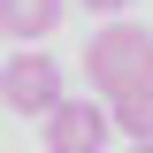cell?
<instances>
[{
    "mask_svg": "<svg viewBox=\"0 0 153 153\" xmlns=\"http://www.w3.org/2000/svg\"><path fill=\"white\" fill-rule=\"evenodd\" d=\"M107 123H115L123 138H153V76H146V84H130L123 100H107Z\"/></svg>",
    "mask_w": 153,
    "mask_h": 153,
    "instance_id": "cell-5",
    "label": "cell"
},
{
    "mask_svg": "<svg viewBox=\"0 0 153 153\" xmlns=\"http://www.w3.org/2000/svg\"><path fill=\"white\" fill-rule=\"evenodd\" d=\"M130 153H153V138H130Z\"/></svg>",
    "mask_w": 153,
    "mask_h": 153,
    "instance_id": "cell-7",
    "label": "cell"
},
{
    "mask_svg": "<svg viewBox=\"0 0 153 153\" xmlns=\"http://www.w3.org/2000/svg\"><path fill=\"white\" fill-rule=\"evenodd\" d=\"M84 8H92V16L107 23V16H123V8H130V0H84Z\"/></svg>",
    "mask_w": 153,
    "mask_h": 153,
    "instance_id": "cell-6",
    "label": "cell"
},
{
    "mask_svg": "<svg viewBox=\"0 0 153 153\" xmlns=\"http://www.w3.org/2000/svg\"><path fill=\"white\" fill-rule=\"evenodd\" d=\"M0 100H8L16 115H31V123H46V115L61 107V69H54V54L23 46L16 61H0Z\"/></svg>",
    "mask_w": 153,
    "mask_h": 153,
    "instance_id": "cell-2",
    "label": "cell"
},
{
    "mask_svg": "<svg viewBox=\"0 0 153 153\" xmlns=\"http://www.w3.org/2000/svg\"><path fill=\"white\" fill-rule=\"evenodd\" d=\"M46 153H107V100H61L46 115Z\"/></svg>",
    "mask_w": 153,
    "mask_h": 153,
    "instance_id": "cell-3",
    "label": "cell"
},
{
    "mask_svg": "<svg viewBox=\"0 0 153 153\" xmlns=\"http://www.w3.org/2000/svg\"><path fill=\"white\" fill-rule=\"evenodd\" d=\"M61 8H69V0H0V31L31 46V38H46L61 23Z\"/></svg>",
    "mask_w": 153,
    "mask_h": 153,
    "instance_id": "cell-4",
    "label": "cell"
},
{
    "mask_svg": "<svg viewBox=\"0 0 153 153\" xmlns=\"http://www.w3.org/2000/svg\"><path fill=\"white\" fill-rule=\"evenodd\" d=\"M84 76H92V92L123 100L130 84L153 76V31L146 23H107V31L84 38Z\"/></svg>",
    "mask_w": 153,
    "mask_h": 153,
    "instance_id": "cell-1",
    "label": "cell"
}]
</instances>
